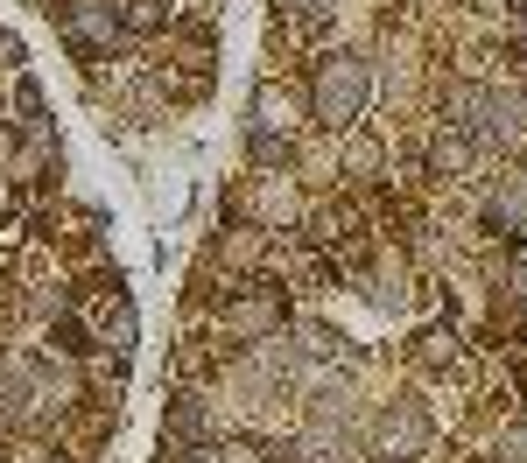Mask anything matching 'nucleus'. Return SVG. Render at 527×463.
I'll return each mask as SVG.
<instances>
[{
  "instance_id": "0eeeda50",
  "label": "nucleus",
  "mask_w": 527,
  "mask_h": 463,
  "mask_svg": "<svg viewBox=\"0 0 527 463\" xmlns=\"http://www.w3.org/2000/svg\"><path fill=\"white\" fill-rule=\"evenodd\" d=\"M50 344H57V351H71V358H78V351H92V344H85V330H78L71 316H64V323L50 330Z\"/></svg>"
},
{
  "instance_id": "9d476101",
  "label": "nucleus",
  "mask_w": 527,
  "mask_h": 463,
  "mask_svg": "<svg viewBox=\"0 0 527 463\" xmlns=\"http://www.w3.org/2000/svg\"><path fill=\"white\" fill-rule=\"evenodd\" d=\"M218 463H260V449H253V442H225Z\"/></svg>"
},
{
  "instance_id": "f257e3e1",
  "label": "nucleus",
  "mask_w": 527,
  "mask_h": 463,
  "mask_svg": "<svg viewBox=\"0 0 527 463\" xmlns=\"http://www.w3.org/2000/svg\"><path fill=\"white\" fill-rule=\"evenodd\" d=\"M366 92H373V71H366L359 57H324L310 106H317V120H324V127H352V120H359V106H366Z\"/></svg>"
},
{
  "instance_id": "1a4fd4ad",
  "label": "nucleus",
  "mask_w": 527,
  "mask_h": 463,
  "mask_svg": "<svg viewBox=\"0 0 527 463\" xmlns=\"http://www.w3.org/2000/svg\"><path fill=\"white\" fill-rule=\"evenodd\" d=\"M345 162H352V176H366V169L380 162V148H373V141H352V155H345Z\"/></svg>"
},
{
  "instance_id": "7ed1b4c3",
  "label": "nucleus",
  "mask_w": 527,
  "mask_h": 463,
  "mask_svg": "<svg viewBox=\"0 0 527 463\" xmlns=\"http://www.w3.org/2000/svg\"><path fill=\"white\" fill-rule=\"evenodd\" d=\"M253 113H260V127H268V134H282V127H296V99H289V92H275V85H260V99H253Z\"/></svg>"
},
{
  "instance_id": "f03ea898",
  "label": "nucleus",
  "mask_w": 527,
  "mask_h": 463,
  "mask_svg": "<svg viewBox=\"0 0 527 463\" xmlns=\"http://www.w3.org/2000/svg\"><path fill=\"white\" fill-rule=\"evenodd\" d=\"M275 316H282V309H275L268 295H246V302L225 309V330H232V337H260V330H275Z\"/></svg>"
},
{
  "instance_id": "6e6552de",
  "label": "nucleus",
  "mask_w": 527,
  "mask_h": 463,
  "mask_svg": "<svg viewBox=\"0 0 527 463\" xmlns=\"http://www.w3.org/2000/svg\"><path fill=\"white\" fill-rule=\"evenodd\" d=\"M338 344H345V337H331L324 323H310V330H303V351H317V358H324V351H338Z\"/></svg>"
},
{
  "instance_id": "39448f33",
  "label": "nucleus",
  "mask_w": 527,
  "mask_h": 463,
  "mask_svg": "<svg viewBox=\"0 0 527 463\" xmlns=\"http://www.w3.org/2000/svg\"><path fill=\"white\" fill-rule=\"evenodd\" d=\"M169 428H176V435H204V407H197V400H176V407H169Z\"/></svg>"
},
{
  "instance_id": "423d86ee",
  "label": "nucleus",
  "mask_w": 527,
  "mask_h": 463,
  "mask_svg": "<svg viewBox=\"0 0 527 463\" xmlns=\"http://www.w3.org/2000/svg\"><path fill=\"white\" fill-rule=\"evenodd\" d=\"M127 29H162V0H127Z\"/></svg>"
},
{
  "instance_id": "9b49d317",
  "label": "nucleus",
  "mask_w": 527,
  "mask_h": 463,
  "mask_svg": "<svg viewBox=\"0 0 527 463\" xmlns=\"http://www.w3.org/2000/svg\"><path fill=\"white\" fill-rule=\"evenodd\" d=\"M296 8H303V15H324V0H296Z\"/></svg>"
},
{
  "instance_id": "20e7f679",
  "label": "nucleus",
  "mask_w": 527,
  "mask_h": 463,
  "mask_svg": "<svg viewBox=\"0 0 527 463\" xmlns=\"http://www.w3.org/2000/svg\"><path fill=\"white\" fill-rule=\"evenodd\" d=\"M464 162H471V141H464V134H436V148H429V169H436V176H457Z\"/></svg>"
}]
</instances>
